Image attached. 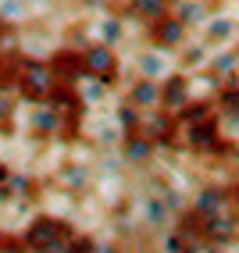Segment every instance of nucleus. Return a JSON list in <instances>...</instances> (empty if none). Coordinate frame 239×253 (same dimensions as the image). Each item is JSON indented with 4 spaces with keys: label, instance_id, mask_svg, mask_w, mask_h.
<instances>
[{
    "label": "nucleus",
    "instance_id": "nucleus-1",
    "mask_svg": "<svg viewBox=\"0 0 239 253\" xmlns=\"http://www.w3.org/2000/svg\"><path fill=\"white\" fill-rule=\"evenodd\" d=\"M57 75L47 61H32V57H18V96L25 104H47V96L54 93Z\"/></svg>",
    "mask_w": 239,
    "mask_h": 253
},
{
    "label": "nucleus",
    "instance_id": "nucleus-2",
    "mask_svg": "<svg viewBox=\"0 0 239 253\" xmlns=\"http://www.w3.org/2000/svg\"><path fill=\"white\" fill-rule=\"evenodd\" d=\"M72 232H75V228L68 225V221H61V217H54V214H36V217L29 221V228L22 232V243L29 246V253H50L54 246H61Z\"/></svg>",
    "mask_w": 239,
    "mask_h": 253
},
{
    "label": "nucleus",
    "instance_id": "nucleus-3",
    "mask_svg": "<svg viewBox=\"0 0 239 253\" xmlns=\"http://www.w3.org/2000/svg\"><path fill=\"white\" fill-rule=\"evenodd\" d=\"M86 75L90 79H100V82H107V86H114L118 79H122V57H118V50L111 43H90L86 50Z\"/></svg>",
    "mask_w": 239,
    "mask_h": 253
},
{
    "label": "nucleus",
    "instance_id": "nucleus-4",
    "mask_svg": "<svg viewBox=\"0 0 239 253\" xmlns=\"http://www.w3.org/2000/svg\"><path fill=\"white\" fill-rule=\"evenodd\" d=\"M186 36H190V29H186L175 14H164V18L146 25V43H150V50H161V54H168V50H182Z\"/></svg>",
    "mask_w": 239,
    "mask_h": 253
},
{
    "label": "nucleus",
    "instance_id": "nucleus-5",
    "mask_svg": "<svg viewBox=\"0 0 239 253\" xmlns=\"http://www.w3.org/2000/svg\"><path fill=\"white\" fill-rule=\"evenodd\" d=\"M47 64L54 68L57 82H72V86H79V82L86 79V54L75 50V43L72 46H57L54 54L47 57Z\"/></svg>",
    "mask_w": 239,
    "mask_h": 253
},
{
    "label": "nucleus",
    "instance_id": "nucleus-6",
    "mask_svg": "<svg viewBox=\"0 0 239 253\" xmlns=\"http://www.w3.org/2000/svg\"><path fill=\"white\" fill-rule=\"evenodd\" d=\"M153 154H157V143H153L146 132H125L122 143H118V157H122L125 168H146L153 161Z\"/></svg>",
    "mask_w": 239,
    "mask_h": 253
},
{
    "label": "nucleus",
    "instance_id": "nucleus-7",
    "mask_svg": "<svg viewBox=\"0 0 239 253\" xmlns=\"http://www.w3.org/2000/svg\"><path fill=\"white\" fill-rule=\"evenodd\" d=\"M64 128V114L54 107V104H32L29 111V136L32 139H57Z\"/></svg>",
    "mask_w": 239,
    "mask_h": 253
},
{
    "label": "nucleus",
    "instance_id": "nucleus-8",
    "mask_svg": "<svg viewBox=\"0 0 239 253\" xmlns=\"http://www.w3.org/2000/svg\"><path fill=\"white\" fill-rule=\"evenodd\" d=\"M143 132L157 146H175L179 136H182V125H179V118L172 111L157 107V111H150V118H143Z\"/></svg>",
    "mask_w": 239,
    "mask_h": 253
},
{
    "label": "nucleus",
    "instance_id": "nucleus-9",
    "mask_svg": "<svg viewBox=\"0 0 239 253\" xmlns=\"http://www.w3.org/2000/svg\"><path fill=\"white\" fill-rule=\"evenodd\" d=\"M193 100V82H190V75L186 72H168L164 79H161V107L164 111H182L186 104Z\"/></svg>",
    "mask_w": 239,
    "mask_h": 253
},
{
    "label": "nucleus",
    "instance_id": "nucleus-10",
    "mask_svg": "<svg viewBox=\"0 0 239 253\" xmlns=\"http://www.w3.org/2000/svg\"><path fill=\"white\" fill-rule=\"evenodd\" d=\"M182 139L190 150H196V154H211V150L221 143V125L218 118H203V122H193V125H182Z\"/></svg>",
    "mask_w": 239,
    "mask_h": 253
},
{
    "label": "nucleus",
    "instance_id": "nucleus-11",
    "mask_svg": "<svg viewBox=\"0 0 239 253\" xmlns=\"http://www.w3.org/2000/svg\"><path fill=\"white\" fill-rule=\"evenodd\" d=\"M232 207V189H225V185H203V189L193 196V204H190V211L196 214V217H214V214H221V211H229Z\"/></svg>",
    "mask_w": 239,
    "mask_h": 253
},
{
    "label": "nucleus",
    "instance_id": "nucleus-12",
    "mask_svg": "<svg viewBox=\"0 0 239 253\" xmlns=\"http://www.w3.org/2000/svg\"><path fill=\"white\" fill-rule=\"evenodd\" d=\"M236 235H239V214H236L232 207L203 221V243H214V246H229V243H236Z\"/></svg>",
    "mask_w": 239,
    "mask_h": 253
},
{
    "label": "nucleus",
    "instance_id": "nucleus-13",
    "mask_svg": "<svg viewBox=\"0 0 239 253\" xmlns=\"http://www.w3.org/2000/svg\"><path fill=\"white\" fill-rule=\"evenodd\" d=\"M47 104H54L64 118H72V122H82V114H86V100H82V93H79V86H72V82H57L54 86V93L47 96Z\"/></svg>",
    "mask_w": 239,
    "mask_h": 253
},
{
    "label": "nucleus",
    "instance_id": "nucleus-14",
    "mask_svg": "<svg viewBox=\"0 0 239 253\" xmlns=\"http://www.w3.org/2000/svg\"><path fill=\"white\" fill-rule=\"evenodd\" d=\"M125 100H129V104H136L140 111H157V107H161V82L140 75V79L125 89Z\"/></svg>",
    "mask_w": 239,
    "mask_h": 253
},
{
    "label": "nucleus",
    "instance_id": "nucleus-15",
    "mask_svg": "<svg viewBox=\"0 0 239 253\" xmlns=\"http://www.w3.org/2000/svg\"><path fill=\"white\" fill-rule=\"evenodd\" d=\"M143 221H146V228H150V232H161V228L172 225V207L164 204V196L150 193V196L143 200Z\"/></svg>",
    "mask_w": 239,
    "mask_h": 253
},
{
    "label": "nucleus",
    "instance_id": "nucleus-16",
    "mask_svg": "<svg viewBox=\"0 0 239 253\" xmlns=\"http://www.w3.org/2000/svg\"><path fill=\"white\" fill-rule=\"evenodd\" d=\"M172 7H175V0H129V14L140 18L143 25L164 18V14H172Z\"/></svg>",
    "mask_w": 239,
    "mask_h": 253
},
{
    "label": "nucleus",
    "instance_id": "nucleus-17",
    "mask_svg": "<svg viewBox=\"0 0 239 253\" xmlns=\"http://www.w3.org/2000/svg\"><path fill=\"white\" fill-rule=\"evenodd\" d=\"M143 118H146V111H140L136 104H129V100H122V104L114 107V125H118V132H140L143 128Z\"/></svg>",
    "mask_w": 239,
    "mask_h": 253
},
{
    "label": "nucleus",
    "instance_id": "nucleus-18",
    "mask_svg": "<svg viewBox=\"0 0 239 253\" xmlns=\"http://www.w3.org/2000/svg\"><path fill=\"white\" fill-rule=\"evenodd\" d=\"M61 185L68 193H86L90 185H93V171L86 164H64V171H61Z\"/></svg>",
    "mask_w": 239,
    "mask_h": 253
},
{
    "label": "nucleus",
    "instance_id": "nucleus-19",
    "mask_svg": "<svg viewBox=\"0 0 239 253\" xmlns=\"http://www.w3.org/2000/svg\"><path fill=\"white\" fill-rule=\"evenodd\" d=\"M122 36H125V22H122V14H100V22H96V40L100 43H111V46H118L122 43Z\"/></svg>",
    "mask_w": 239,
    "mask_h": 253
},
{
    "label": "nucleus",
    "instance_id": "nucleus-20",
    "mask_svg": "<svg viewBox=\"0 0 239 253\" xmlns=\"http://www.w3.org/2000/svg\"><path fill=\"white\" fill-rule=\"evenodd\" d=\"M172 14H175V18H179L186 29H193V25H203V22H207V7H203L200 0H175Z\"/></svg>",
    "mask_w": 239,
    "mask_h": 253
},
{
    "label": "nucleus",
    "instance_id": "nucleus-21",
    "mask_svg": "<svg viewBox=\"0 0 239 253\" xmlns=\"http://www.w3.org/2000/svg\"><path fill=\"white\" fill-rule=\"evenodd\" d=\"M214 114V104L211 100H190L182 111H175L179 118V125H193V122H203V118H211Z\"/></svg>",
    "mask_w": 239,
    "mask_h": 253
},
{
    "label": "nucleus",
    "instance_id": "nucleus-22",
    "mask_svg": "<svg viewBox=\"0 0 239 253\" xmlns=\"http://www.w3.org/2000/svg\"><path fill=\"white\" fill-rule=\"evenodd\" d=\"M140 75L143 79H157V82L168 75V61L161 57V50H150V54L140 57Z\"/></svg>",
    "mask_w": 239,
    "mask_h": 253
},
{
    "label": "nucleus",
    "instance_id": "nucleus-23",
    "mask_svg": "<svg viewBox=\"0 0 239 253\" xmlns=\"http://www.w3.org/2000/svg\"><path fill=\"white\" fill-rule=\"evenodd\" d=\"M4 189H7V200H29L32 193H36V189H32V178L22 175V171H11V178H7Z\"/></svg>",
    "mask_w": 239,
    "mask_h": 253
},
{
    "label": "nucleus",
    "instance_id": "nucleus-24",
    "mask_svg": "<svg viewBox=\"0 0 239 253\" xmlns=\"http://www.w3.org/2000/svg\"><path fill=\"white\" fill-rule=\"evenodd\" d=\"M232 32H236V22L225 18V14H218V18L207 22V43H225Z\"/></svg>",
    "mask_w": 239,
    "mask_h": 253
},
{
    "label": "nucleus",
    "instance_id": "nucleus-25",
    "mask_svg": "<svg viewBox=\"0 0 239 253\" xmlns=\"http://www.w3.org/2000/svg\"><path fill=\"white\" fill-rule=\"evenodd\" d=\"M111 86H107V82H100V79H82L79 82V93H82V100H86V104H100V96H104Z\"/></svg>",
    "mask_w": 239,
    "mask_h": 253
},
{
    "label": "nucleus",
    "instance_id": "nucleus-26",
    "mask_svg": "<svg viewBox=\"0 0 239 253\" xmlns=\"http://www.w3.org/2000/svg\"><path fill=\"white\" fill-rule=\"evenodd\" d=\"M14 111H18V93L14 89H0V125H7Z\"/></svg>",
    "mask_w": 239,
    "mask_h": 253
},
{
    "label": "nucleus",
    "instance_id": "nucleus-27",
    "mask_svg": "<svg viewBox=\"0 0 239 253\" xmlns=\"http://www.w3.org/2000/svg\"><path fill=\"white\" fill-rule=\"evenodd\" d=\"M93 246H96L93 235H82V232L68 235V253H93Z\"/></svg>",
    "mask_w": 239,
    "mask_h": 253
},
{
    "label": "nucleus",
    "instance_id": "nucleus-28",
    "mask_svg": "<svg viewBox=\"0 0 239 253\" xmlns=\"http://www.w3.org/2000/svg\"><path fill=\"white\" fill-rule=\"evenodd\" d=\"M22 14H25L22 0H4V4H0V18H4V22H18Z\"/></svg>",
    "mask_w": 239,
    "mask_h": 253
},
{
    "label": "nucleus",
    "instance_id": "nucleus-29",
    "mask_svg": "<svg viewBox=\"0 0 239 253\" xmlns=\"http://www.w3.org/2000/svg\"><path fill=\"white\" fill-rule=\"evenodd\" d=\"M0 253H29V246L22 239H4L0 243Z\"/></svg>",
    "mask_w": 239,
    "mask_h": 253
},
{
    "label": "nucleus",
    "instance_id": "nucleus-30",
    "mask_svg": "<svg viewBox=\"0 0 239 253\" xmlns=\"http://www.w3.org/2000/svg\"><path fill=\"white\" fill-rule=\"evenodd\" d=\"M93 253H125V250H122V243H111V239L104 243V239H96V246H93Z\"/></svg>",
    "mask_w": 239,
    "mask_h": 253
},
{
    "label": "nucleus",
    "instance_id": "nucleus-31",
    "mask_svg": "<svg viewBox=\"0 0 239 253\" xmlns=\"http://www.w3.org/2000/svg\"><path fill=\"white\" fill-rule=\"evenodd\" d=\"M182 61H186V68L200 64V61H203V46H193V50H186V57H182Z\"/></svg>",
    "mask_w": 239,
    "mask_h": 253
},
{
    "label": "nucleus",
    "instance_id": "nucleus-32",
    "mask_svg": "<svg viewBox=\"0 0 239 253\" xmlns=\"http://www.w3.org/2000/svg\"><path fill=\"white\" fill-rule=\"evenodd\" d=\"M7 178H11V168H7L4 161H0V185H7Z\"/></svg>",
    "mask_w": 239,
    "mask_h": 253
},
{
    "label": "nucleus",
    "instance_id": "nucleus-33",
    "mask_svg": "<svg viewBox=\"0 0 239 253\" xmlns=\"http://www.w3.org/2000/svg\"><path fill=\"white\" fill-rule=\"evenodd\" d=\"M82 4H86V7H100V11H104V7L111 4V0H82Z\"/></svg>",
    "mask_w": 239,
    "mask_h": 253
},
{
    "label": "nucleus",
    "instance_id": "nucleus-34",
    "mask_svg": "<svg viewBox=\"0 0 239 253\" xmlns=\"http://www.w3.org/2000/svg\"><path fill=\"white\" fill-rule=\"evenodd\" d=\"M4 43H7V22H0V50H4Z\"/></svg>",
    "mask_w": 239,
    "mask_h": 253
},
{
    "label": "nucleus",
    "instance_id": "nucleus-35",
    "mask_svg": "<svg viewBox=\"0 0 239 253\" xmlns=\"http://www.w3.org/2000/svg\"><path fill=\"white\" fill-rule=\"evenodd\" d=\"M232 211L239 214V185H236V189H232Z\"/></svg>",
    "mask_w": 239,
    "mask_h": 253
}]
</instances>
